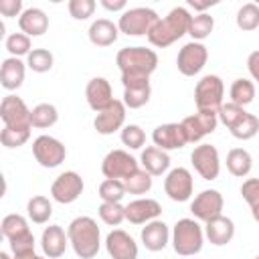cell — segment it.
Returning a JSON list of instances; mask_svg holds the SVG:
<instances>
[{"instance_id": "obj_1", "label": "cell", "mask_w": 259, "mask_h": 259, "mask_svg": "<svg viewBox=\"0 0 259 259\" xmlns=\"http://www.w3.org/2000/svg\"><path fill=\"white\" fill-rule=\"evenodd\" d=\"M190 12L184 6H176L172 8L164 18H160L152 30L148 32V40L150 45L158 47V49H166L170 45H174L178 38H182L184 34H188V26H190Z\"/></svg>"}, {"instance_id": "obj_2", "label": "cell", "mask_w": 259, "mask_h": 259, "mask_svg": "<svg viewBox=\"0 0 259 259\" xmlns=\"http://www.w3.org/2000/svg\"><path fill=\"white\" fill-rule=\"evenodd\" d=\"M115 65L121 79H150L158 67V55L146 47H123L115 55Z\"/></svg>"}, {"instance_id": "obj_3", "label": "cell", "mask_w": 259, "mask_h": 259, "mask_svg": "<svg viewBox=\"0 0 259 259\" xmlns=\"http://www.w3.org/2000/svg\"><path fill=\"white\" fill-rule=\"evenodd\" d=\"M69 243L77 257L81 259H93L99 253L101 247V231L91 217H77L67 227Z\"/></svg>"}, {"instance_id": "obj_4", "label": "cell", "mask_w": 259, "mask_h": 259, "mask_svg": "<svg viewBox=\"0 0 259 259\" xmlns=\"http://www.w3.org/2000/svg\"><path fill=\"white\" fill-rule=\"evenodd\" d=\"M172 249L180 257H194L204 245V229L196 219H178L172 229Z\"/></svg>"}, {"instance_id": "obj_5", "label": "cell", "mask_w": 259, "mask_h": 259, "mask_svg": "<svg viewBox=\"0 0 259 259\" xmlns=\"http://www.w3.org/2000/svg\"><path fill=\"white\" fill-rule=\"evenodd\" d=\"M158 14L152 8L146 6H136V8H127L121 12L119 20H117V28L119 32L127 34V36H142L152 30V26L158 22Z\"/></svg>"}, {"instance_id": "obj_6", "label": "cell", "mask_w": 259, "mask_h": 259, "mask_svg": "<svg viewBox=\"0 0 259 259\" xmlns=\"http://www.w3.org/2000/svg\"><path fill=\"white\" fill-rule=\"evenodd\" d=\"M225 83L219 75H204L194 87V103L198 111H217L223 105Z\"/></svg>"}, {"instance_id": "obj_7", "label": "cell", "mask_w": 259, "mask_h": 259, "mask_svg": "<svg viewBox=\"0 0 259 259\" xmlns=\"http://www.w3.org/2000/svg\"><path fill=\"white\" fill-rule=\"evenodd\" d=\"M32 156L42 168H57L65 162L67 148L57 138L42 134L32 142Z\"/></svg>"}, {"instance_id": "obj_8", "label": "cell", "mask_w": 259, "mask_h": 259, "mask_svg": "<svg viewBox=\"0 0 259 259\" xmlns=\"http://www.w3.org/2000/svg\"><path fill=\"white\" fill-rule=\"evenodd\" d=\"M140 170V162L125 150H111L105 154L101 162V172L105 178H115V180H125L132 174Z\"/></svg>"}, {"instance_id": "obj_9", "label": "cell", "mask_w": 259, "mask_h": 259, "mask_svg": "<svg viewBox=\"0 0 259 259\" xmlns=\"http://www.w3.org/2000/svg\"><path fill=\"white\" fill-rule=\"evenodd\" d=\"M206 59H208V49L202 42L190 40V42L182 45V49L178 51L176 67L184 77H194L204 69Z\"/></svg>"}, {"instance_id": "obj_10", "label": "cell", "mask_w": 259, "mask_h": 259, "mask_svg": "<svg viewBox=\"0 0 259 259\" xmlns=\"http://www.w3.org/2000/svg\"><path fill=\"white\" fill-rule=\"evenodd\" d=\"M83 188H85V184H83L81 174H77L75 170H67V172H61L53 180L51 196H53V200H57L61 204H71L83 194Z\"/></svg>"}, {"instance_id": "obj_11", "label": "cell", "mask_w": 259, "mask_h": 259, "mask_svg": "<svg viewBox=\"0 0 259 259\" xmlns=\"http://www.w3.org/2000/svg\"><path fill=\"white\" fill-rule=\"evenodd\" d=\"M190 162L196 170V174L202 180H217L221 174V158L219 150L212 144H200L192 150Z\"/></svg>"}, {"instance_id": "obj_12", "label": "cell", "mask_w": 259, "mask_h": 259, "mask_svg": "<svg viewBox=\"0 0 259 259\" xmlns=\"http://www.w3.org/2000/svg\"><path fill=\"white\" fill-rule=\"evenodd\" d=\"M194 190V180L188 168H172L168 170L166 178H164V192L168 194L170 200L174 202H186L192 196Z\"/></svg>"}, {"instance_id": "obj_13", "label": "cell", "mask_w": 259, "mask_h": 259, "mask_svg": "<svg viewBox=\"0 0 259 259\" xmlns=\"http://www.w3.org/2000/svg\"><path fill=\"white\" fill-rule=\"evenodd\" d=\"M223 206H225L223 194L214 188H206V190H202L200 194L194 196V200L190 202V212L196 221L208 223L210 219L223 214Z\"/></svg>"}, {"instance_id": "obj_14", "label": "cell", "mask_w": 259, "mask_h": 259, "mask_svg": "<svg viewBox=\"0 0 259 259\" xmlns=\"http://www.w3.org/2000/svg\"><path fill=\"white\" fill-rule=\"evenodd\" d=\"M180 123L184 127L186 140L190 144H194V142H200L204 136H208V134H212L217 130L219 113L217 111H196V113L184 117Z\"/></svg>"}, {"instance_id": "obj_15", "label": "cell", "mask_w": 259, "mask_h": 259, "mask_svg": "<svg viewBox=\"0 0 259 259\" xmlns=\"http://www.w3.org/2000/svg\"><path fill=\"white\" fill-rule=\"evenodd\" d=\"M125 105L123 101L115 99L109 107H105L103 111H99L93 119V127L97 130V134L101 136H111L113 132L117 130H123V123H125Z\"/></svg>"}, {"instance_id": "obj_16", "label": "cell", "mask_w": 259, "mask_h": 259, "mask_svg": "<svg viewBox=\"0 0 259 259\" xmlns=\"http://www.w3.org/2000/svg\"><path fill=\"white\" fill-rule=\"evenodd\" d=\"M152 142L156 148L170 152V150H180L188 144L186 134L182 123H162L152 132Z\"/></svg>"}, {"instance_id": "obj_17", "label": "cell", "mask_w": 259, "mask_h": 259, "mask_svg": "<svg viewBox=\"0 0 259 259\" xmlns=\"http://www.w3.org/2000/svg\"><path fill=\"white\" fill-rule=\"evenodd\" d=\"M105 249L111 259H138V243L123 229H113L105 237Z\"/></svg>"}, {"instance_id": "obj_18", "label": "cell", "mask_w": 259, "mask_h": 259, "mask_svg": "<svg viewBox=\"0 0 259 259\" xmlns=\"http://www.w3.org/2000/svg\"><path fill=\"white\" fill-rule=\"evenodd\" d=\"M0 119L4 125H30V109L18 95H6L0 103Z\"/></svg>"}, {"instance_id": "obj_19", "label": "cell", "mask_w": 259, "mask_h": 259, "mask_svg": "<svg viewBox=\"0 0 259 259\" xmlns=\"http://www.w3.org/2000/svg\"><path fill=\"white\" fill-rule=\"evenodd\" d=\"M162 214V204L156 198H136L125 206V221L132 225H148Z\"/></svg>"}, {"instance_id": "obj_20", "label": "cell", "mask_w": 259, "mask_h": 259, "mask_svg": "<svg viewBox=\"0 0 259 259\" xmlns=\"http://www.w3.org/2000/svg\"><path fill=\"white\" fill-rule=\"evenodd\" d=\"M85 99L89 103V107L99 113L103 111L105 107H109L115 99H113V91H111V85L105 77H93L87 87H85Z\"/></svg>"}, {"instance_id": "obj_21", "label": "cell", "mask_w": 259, "mask_h": 259, "mask_svg": "<svg viewBox=\"0 0 259 259\" xmlns=\"http://www.w3.org/2000/svg\"><path fill=\"white\" fill-rule=\"evenodd\" d=\"M123 85V105L130 109H140L150 101L152 87L150 79H121Z\"/></svg>"}, {"instance_id": "obj_22", "label": "cell", "mask_w": 259, "mask_h": 259, "mask_svg": "<svg viewBox=\"0 0 259 259\" xmlns=\"http://www.w3.org/2000/svg\"><path fill=\"white\" fill-rule=\"evenodd\" d=\"M67 245H69V237H67L65 229H63L61 225H49V227L42 229L40 247H42L45 257H49V259H59V257H63Z\"/></svg>"}, {"instance_id": "obj_23", "label": "cell", "mask_w": 259, "mask_h": 259, "mask_svg": "<svg viewBox=\"0 0 259 259\" xmlns=\"http://www.w3.org/2000/svg\"><path fill=\"white\" fill-rule=\"evenodd\" d=\"M170 229L164 221L156 219L152 223H148L146 227H142V233H140V239H142V245L148 249V251H162L168 243H170Z\"/></svg>"}, {"instance_id": "obj_24", "label": "cell", "mask_w": 259, "mask_h": 259, "mask_svg": "<svg viewBox=\"0 0 259 259\" xmlns=\"http://www.w3.org/2000/svg\"><path fill=\"white\" fill-rule=\"evenodd\" d=\"M204 237L210 241V245L223 247V245L233 241V237H235V223L229 217L219 214V217L210 219L208 223H204Z\"/></svg>"}, {"instance_id": "obj_25", "label": "cell", "mask_w": 259, "mask_h": 259, "mask_svg": "<svg viewBox=\"0 0 259 259\" xmlns=\"http://www.w3.org/2000/svg\"><path fill=\"white\" fill-rule=\"evenodd\" d=\"M24 75H26V63L18 57H8L2 61L0 67V83L4 89L14 91L24 83Z\"/></svg>"}, {"instance_id": "obj_26", "label": "cell", "mask_w": 259, "mask_h": 259, "mask_svg": "<svg viewBox=\"0 0 259 259\" xmlns=\"http://www.w3.org/2000/svg\"><path fill=\"white\" fill-rule=\"evenodd\" d=\"M18 26L20 32H24L26 36H40L49 28V16L40 8H24V12L18 18Z\"/></svg>"}, {"instance_id": "obj_27", "label": "cell", "mask_w": 259, "mask_h": 259, "mask_svg": "<svg viewBox=\"0 0 259 259\" xmlns=\"http://www.w3.org/2000/svg\"><path fill=\"white\" fill-rule=\"evenodd\" d=\"M140 164L148 174L162 176L170 168V156H168V152H164V150H160L156 146H148L140 154Z\"/></svg>"}, {"instance_id": "obj_28", "label": "cell", "mask_w": 259, "mask_h": 259, "mask_svg": "<svg viewBox=\"0 0 259 259\" xmlns=\"http://www.w3.org/2000/svg\"><path fill=\"white\" fill-rule=\"evenodd\" d=\"M87 34H89V40L95 47H109V45H113L117 40L119 28L109 18H97V20L91 22Z\"/></svg>"}, {"instance_id": "obj_29", "label": "cell", "mask_w": 259, "mask_h": 259, "mask_svg": "<svg viewBox=\"0 0 259 259\" xmlns=\"http://www.w3.org/2000/svg\"><path fill=\"white\" fill-rule=\"evenodd\" d=\"M251 168H253V158H251V154L245 148H233V150H229V154H227V170L233 176L245 178V176H249Z\"/></svg>"}, {"instance_id": "obj_30", "label": "cell", "mask_w": 259, "mask_h": 259, "mask_svg": "<svg viewBox=\"0 0 259 259\" xmlns=\"http://www.w3.org/2000/svg\"><path fill=\"white\" fill-rule=\"evenodd\" d=\"M59 121V111L53 103H38L30 109V125L36 130L53 127Z\"/></svg>"}, {"instance_id": "obj_31", "label": "cell", "mask_w": 259, "mask_h": 259, "mask_svg": "<svg viewBox=\"0 0 259 259\" xmlns=\"http://www.w3.org/2000/svg\"><path fill=\"white\" fill-rule=\"evenodd\" d=\"M26 214L34 225H45L53 217V204L47 196L36 194L26 202Z\"/></svg>"}, {"instance_id": "obj_32", "label": "cell", "mask_w": 259, "mask_h": 259, "mask_svg": "<svg viewBox=\"0 0 259 259\" xmlns=\"http://www.w3.org/2000/svg\"><path fill=\"white\" fill-rule=\"evenodd\" d=\"M229 95H231V103L245 107L255 99V83L249 81V79L239 77V79L233 81V85L229 89Z\"/></svg>"}, {"instance_id": "obj_33", "label": "cell", "mask_w": 259, "mask_h": 259, "mask_svg": "<svg viewBox=\"0 0 259 259\" xmlns=\"http://www.w3.org/2000/svg\"><path fill=\"white\" fill-rule=\"evenodd\" d=\"M32 125H4L0 132V142L4 148H20L28 142Z\"/></svg>"}, {"instance_id": "obj_34", "label": "cell", "mask_w": 259, "mask_h": 259, "mask_svg": "<svg viewBox=\"0 0 259 259\" xmlns=\"http://www.w3.org/2000/svg\"><path fill=\"white\" fill-rule=\"evenodd\" d=\"M212 28H214V18L208 12H200V14L192 16L190 26H188V34L192 36V40L202 42L206 36H210Z\"/></svg>"}, {"instance_id": "obj_35", "label": "cell", "mask_w": 259, "mask_h": 259, "mask_svg": "<svg viewBox=\"0 0 259 259\" xmlns=\"http://www.w3.org/2000/svg\"><path fill=\"white\" fill-rule=\"evenodd\" d=\"M55 57L49 49H32L26 57V67L34 73H47L53 69Z\"/></svg>"}, {"instance_id": "obj_36", "label": "cell", "mask_w": 259, "mask_h": 259, "mask_svg": "<svg viewBox=\"0 0 259 259\" xmlns=\"http://www.w3.org/2000/svg\"><path fill=\"white\" fill-rule=\"evenodd\" d=\"M97 192H99L101 202H121V198L127 194L123 180H115V178H105L99 184Z\"/></svg>"}, {"instance_id": "obj_37", "label": "cell", "mask_w": 259, "mask_h": 259, "mask_svg": "<svg viewBox=\"0 0 259 259\" xmlns=\"http://www.w3.org/2000/svg\"><path fill=\"white\" fill-rule=\"evenodd\" d=\"M0 231H2V235L10 241V239H14V237H20V235L28 233L30 229H28V223H26V219H24L22 214L12 212V214H6V217L2 219Z\"/></svg>"}, {"instance_id": "obj_38", "label": "cell", "mask_w": 259, "mask_h": 259, "mask_svg": "<svg viewBox=\"0 0 259 259\" xmlns=\"http://www.w3.org/2000/svg\"><path fill=\"white\" fill-rule=\"evenodd\" d=\"M152 182H154V176L148 174L144 168H140L136 174H132L130 178L123 180L127 194H146L152 190Z\"/></svg>"}, {"instance_id": "obj_39", "label": "cell", "mask_w": 259, "mask_h": 259, "mask_svg": "<svg viewBox=\"0 0 259 259\" xmlns=\"http://www.w3.org/2000/svg\"><path fill=\"white\" fill-rule=\"evenodd\" d=\"M237 26L245 32H251L255 28H259V6L253 2L243 4L237 10Z\"/></svg>"}, {"instance_id": "obj_40", "label": "cell", "mask_w": 259, "mask_h": 259, "mask_svg": "<svg viewBox=\"0 0 259 259\" xmlns=\"http://www.w3.org/2000/svg\"><path fill=\"white\" fill-rule=\"evenodd\" d=\"M97 212L99 219L109 227H119L125 221V206H121L119 202H101Z\"/></svg>"}, {"instance_id": "obj_41", "label": "cell", "mask_w": 259, "mask_h": 259, "mask_svg": "<svg viewBox=\"0 0 259 259\" xmlns=\"http://www.w3.org/2000/svg\"><path fill=\"white\" fill-rule=\"evenodd\" d=\"M241 196L249 204L255 223H259V178H247L241 186Z\"/></svg>"}, {"instance_id": "obj_42", "label": "cell", "mask_w": 259, "mask_h": 259, "mask_svg": "<svg viewBox=\"0 0 259 259\" xmlns=\"http://www.w3.org/2000/svg\"><path fill=\"white\" fill-rule=\"evenodd\" d=\"M4 47L6 51L10 53V57H28V53L32 51L30 47V36H26L24 32H12L6 36L4 40Z\"/></svg>"}, {"instance_id": "obj_43", "label": "cell", "mask_w": 259, "mask_h": 259, "mask_svg": "<svg viewBox=\"0 0 259 259\" xmlns=\"http://www.w3.org/2000/svg\"><path fill=\"white\" fill-rule=\"evenodd\" d=\"M229 132H231L233 138H237V140H251V138H255V136L259 134V117L253 115V113H247V115H245L235 127H231Z\"/></svg>"}, {"instance_id": "obj_44", "label": "cell", "mask_w": 259, "mask_h": 259, "mask_svg": "<svg viewBox=\"0 0 259 259\" xmlns=\"http://www.w3.org/2000/svg\"><path fill=\"white\" fill-rule=\"evenodd\" d=\"M247 115V111H245V107H241V105H235V103H223L221 105V109H219V121L227 127V130H231V127H235L243 117Z\"/></svg>"}, {"instance_id": "obj_45", "label": "cell", "mask_w": 259, "mask_h": 259, "mask_svg": "<svg viewBox=\"0 0 259 259\" xmlns=\"http://www.w3.org/2000/svg\"><path fill=\"white\" fill-rule=\"evenodd\" d=\"M119 138H121V144L127 146L130 150H140V148L146 144V132H144L138 123H127V125H123Z\"/></svg>"}, {"instance_id": "obj_46", "label": "cell", "mask_w": 259, "mask_h": 259, "mask_svg": "<svg viewBox=\"0 0 259 259\" xmlns=\"http://www.w3.org/2000/svg\"><path fill=\"white\" fill-rule=\"evenodd\" d=\"M8 245H10L12 257H26V255H32L34 253V245L36 243H34V235L28 231V233H24L20 237L10 239Z\"/></svg>"}, {"instance_id": "obj_47", "label": "cell", "mask_w": 259, "mask_h": 259, "mask_svg": "<svg viewBox=\"0 0 259 259\" xmlns=\"http://www.w3.org/2000/svg\"><path fill=\"white\" fill-rule=\"evenodd\" d=\"M95 0H69L67 8L75 20H87L95 12Z\"/></svg>"}, {"instance_id": "obj_48", "label": "cell", "mask_w": 259, "mask_h": 259, "mask_svg": "<svg viewBox=\"0 0 259 259\" xmlns=\"http://www.w3.org/2000/svg\"><path fill=\"white\" fill-rule=\"evenodd\" d=\"M22 12H24L22 10V0H0V14L2 16H8V18L18 16L20 18Z\"/></svg>"}, {"instance_id": "obj_49", "label": "cell", "mask_w": 259, "mask_h": 259, "mask_svg": "<svg viewBox=\"0 0 259 259\" xmlns=\"http://www.w3.org/2000/svg\"><path fill=\"white\" fill-rule=\"evenodd\" d=\"M247 69H249V75L253 77V81L259 83V51H253L247 57Z\"/></svg>"}, {"instance_id": "obj_50", "label": "cell", "mask_w": 259, "mask_h": 259, "mask_svg": "<svg viewBox=\"0 0 259 259\" xmlns=\"http://www.w3.org/2000/svg\"><path fill=\"white\" fill-rule=\"evenodd\" d=\"M101 6L109 12H119L125 10V0H101Z\"/></svg>"}, {"instance_id": "obj_51", "label": "cell", "mask_w": 259, "mask_h": 259, "mask_svg": "<svg viewBox=\"0 0 259 259\" xmlns=\"http://www.w3.org/2000/svg\"><path fill=\"white\" fill-rule=\"evenodd\" d=\"M217 0H206V2H196V0H188V6H192L194 10H206L210 6H214Z\"/></svg>"}, {"instance_id": "obj_52", "label": "cell", "mask_w": 259, "mask_h": 259, "mask_svg": "<svg viewBox=\"0 0 259 259\" xmlns=\"http://www.w3.org/2000/svg\"><path fill=\"white\" fill-rule=\"evenodd\" d=\"M14 259H45V257H42V255L32 253V255H26V257H14Z\"/></svg>"}, {"instance_id": "obj_53", "label": "cell", "mask_w": 259, "mask_h": 259, "mask_svg": "<svg viewBox=\"0 0 259 259\" xmlns=\"http://www.w3.org/2000/svg\"><path fill=\"white\" fill-rule=\"evenodd\" d=\"M0 259H14V257H10L6 251H0Z\"/></svg>"}, {"instance_id": "obj_54", "label": "cell", "mask_w": 259, "mask_h": 259, "mask_svg": "<svg viewBox=\"0 0 259 259\" xmlns=\"http://www.w3.org/2000/svg\"><path fill=\"white\" fill-rule=\"evenodd\" d=\"M253 259H259V255H257V257H253Z\"/></svg>"}]
</instances>
